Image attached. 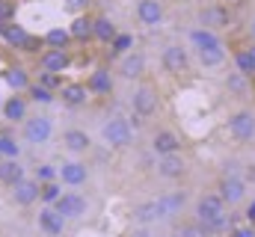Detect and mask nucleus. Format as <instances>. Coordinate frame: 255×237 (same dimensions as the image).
I'll return each mask as SVG.
<instances>
[{
    "label": "nucleus",
    "mask_w": 255,
    "mask_h": 237,
    "mask_svg": "<svg viewBox=\"0 0 255 237\" xmlns=\"http://www.w3.org/2000/svg\"><path fill=\"white\" fill-rule=\"evenodd\" d=\"M226 130H229V136L235 139V142H253L255 139V110L253 107H241V110H235L229 121H226Z\"/></svg>",
    "instance_id": "obj_3"
},
{
    "label": "nucleus",
    "mask_w": 255,
    "mask_h": 237,
    "mask_svg": "<svg viewBox=\"0 0 255 237\" xmlns=\"http://www.w3.org/2000/svg\"><path fill=\"white\" fill-rule=\"evenodd\" d=\"M110 51L119 54V57L128 54V51H133V36H130V33H116V39L110 42Z\"/></svg>",
    "instance_id": "obj_36"
},
{
    "label": "nucleus",
    "mask_w": 255,
    "mask_h": 237,
    "mask_svg": "<svg viewBox=\"0 0 255 237\" xmlns=\"http://www.w3.org/2000/svg\"><path fill=\"white\" fill-rule=\"evenodd\" d=\"M68 33H71V42H92V15H77L71 24H68Z\"/></svg>",
    "instance_id": "obj_30"
},
{
    "label": "nucleus",
    "mask_w": 255,
    "mask_h": 237,
    "mask_svg": "<svg viewBox=\"0 0 255 237\" xmlns=\"http://www.w3.org/2000/svg\"><path fill=\"white\" fill-rule=\"evenodd\" d=\"M160 65L169 71V74H184V71H190V51L184 48V45H178V42H169L166 48H163V54H160Z\"/></svg>",
    "instance_id": "obj_9"
},
{
    "label": "nucleus",
    "mask_w": 255,
    "mask_h": 237,
    "mask_svg": "<svg viewBox=\"0 0 255 237\" xmlns=\"http://www.w3.org/2000/svg\"><path fill=\"white\" fill-rule=\"evenodd\" d=\"M175 151H181V136L175 130H169V127L154 130V136H151V154L163 157V154H175Z\"/></svg>",
    "instance_id": "obj_16"
},
{
    "label": "nucleus",
    "mask_w": 255,
    "mask_h": 237,
    "mask_svg": "<svg viewBox=\"0 0 255 237\" xmlns=\"http://www.w3.org/2000/svg\"><path fill=\"white\" fill-rule=\"evenodd\" d=\"M92 0H68V9H86Z\"/></svg>",
    "instance_id": "obj_45"
},
{
    "label": "nucleus",
    "mask_w": 255,
    "mask_h": 237,
    "mask_svg": "<svg viewBox=\"0 0 255 237\" xmlns=\"http://www.w3.org/2000/svg\"><path fill=\"white\" fill-rule=\"evenodd\" d=\"M21 178H27V172H24V163H21V160L0 157V184H3V187H15Z\"/></svg>",
    "instance_id": "obj_27"
},
{
    "label": "nucleus",
    "mask_w": 255,
    "mask_h": 237,
    "mask_svg": "<svg viewBox=\"0 0 255 237\" xmlns=\"http://www.w3.org/2000/svg\"><path fill=\"white\" fill-rule=\"evenodd\" d=\"M116 24H113V18L110 15H95L92 18V39L95 42H101V45H110L113 39H116Z\"/></svg>",
    "instance_id": "obj_25"
},
{
    "label": "nucleus",
    "mask_w": 255,
    "mask_h": 237,
    "mask_svg": "<svg viewBox=\"0 0 255 237\" xmlns=\"http://www.w3.org/2000/svg\"><path fill=\"white\" fill-rule=\"evenodd\" d=\"M223 39H220V33H214V30H205V27H196L190 30V45L199 51V48H211V45H220Z\"/></svg>",
    "instance_id": "obj_31"
},
{
    "label": "nucleus",
    "mask_w": 255,
    "mask_h": 237,
    "mask_svg": "<svg viewBox=\"0 0 255 237\" xmlns=\"http://www.w3.org/2000/svg\"><path fill=\"white\" fill-rule=\"evenodd\" d=\"M229 237H255V226H235L232 232H229Z\"/></svg>",
    "instance_id": "obj_41"
},
{
    "label": "nucleus",
    "mask_w": 255,
    "mask_h": 237,
    "mask_svg": "<svg viewBox=\"0 0 255 237\" xmlns=\"http://www.w3.org/2000/svg\"><path fill=\"white\" fill-rule=\"evenodd\" d=\"M12 190V202L18 205V208H30V205H36L39 202V181L36 178H21L15 187H9Z\"/></svg>",
    "instance_id": "obj_18"
},
{
    "label": "nucleus",
    "mask_w": 255,
    "mask_h": 237,
    "mask_svg": "<svg viewBox=\"0 0 255 237\" xmlns=\"http://www.w3.org/2000/svg\"><path fill=\"white\" fill-rule=\"evenodd\" d=\"M3 83L12 89V92H27L30 89V71L24 68V65H6L3 68Z\"/></svg>",
    "instance_id": "obj_23"
},
{
    "label": "nucleus",
    "mask_w": 255,
    "mask_h": 237,
    "mask_svg": "<svg viewBox=\"0 0 255 237\" xmlns=\"http://www.w3.org/2000/svg\"><path fill=\"white\" fill-rule=\"evenodd\" d=\"M63 148L68 154L80 157V154H86L92 148V136L83 127H68V130H63Z\"/></svg>",
    "instance_id": "obj_19"
},
{
    "label": "nucleus",
    "mask_w": 255,
    "mask_h": 237,
    "mask_svg": "<svg viewBox=\"0 0 255 237\" xmlns=\"http://www.w3.org/2000/svg\"><path fill=\"white\" fill-rule=\"evenodd\" d=\"M130 220L136 223V226H154V223H160V220H166L163 217V208H160V202L157 199H148V202H139V205H133V211H130Z\"/></svg>",
    "instance_id": "obj_15"
},
{
    "label": "nucleus",
    "mask_w": 255,
    "mask_h": 237,
    "mask_svg": "<svg viewBox=\"0 0 255 237\" xmlns=\"http://www.w3.org/2000/svg\"><path fill=\"white\" fill-rule=\"evenodd\" d=\"M113 86H116L113 71H110V68H104V65H98V68L86 77V89H89V95H110V92H113Z\"/></svg>",
    "instance_id": "obj_22"
},
{
    "label": "nucleus",
    "mask_w": 255,
    "mask_h": 237,
    "mask_svg": "<svg viewBox=\"0 0 255 237\" xmlns=\"http://www.w3.org/2000/svg\"><path fill=\"white\" fill-rule=\"evenodd\" d=\"M60 98H63L65 107L77 110V107H83V104H86L89 89H86V83H63V86H60Z\"/></svg>",
    "instance_id": "obj_24"
},
{
    "label": "nucleus",
    "mask_w": 255,
    "mask_h": 237,
    "mask_svg": "<svg viewBox=\"0 0 255 237\" xmlns=\"http://www.w3.org/2000/svg\"><path fill=\"white\" fill-rule=\"evenodd\" d=\"M244 181H247V184H253L255 187V163H247V166H244Z\"/></svg>",
    "instance_id": "obj_42"
},
{
    "label": "nucleus",
    "mask_w": 255,
    "mask_h": 237,
    "mask_svg": "<svg viewBox=\"0 0 255 237\" xmlns=\"http://www.w3.org/2000/svg\"><path fill=\"white\" fill-rule=\"evenodd\" d=\"M0 116L6 118V121H12V124H21L24 118L30 116V101H27L21 92H15V95H9V98L3 101Z\"/></svg>",
    "instance_id": "obj_17"
},
{
    "label": "nucleus",
    "mask_w": 255,
    "mask_h": 237,
    "mask_svg": "<svg viewBox=\"0 0 255 237\" xmlns=\"http://www.w3.org/2000/svg\"><path fill=\"white\" fill-rule=\"evenodd\" d=\"M235 65H238V71H241V74H255V71H253V59H250V54H247V48L235 54Z\"/></svg>",
    "instance_id": "obj_38"
},
{
    "label": "nucleus",
    "mask_w": 255,
    "mask_h": 237,
    "mask_svg": "<svg viewBox=\"0 0 255 237\" xmlns=\"http://www.w3.org/2000/svg\"><path fill=\"white\" fill-rule=\"evenodd\" d=\"M60 196H63V184H60V181H45V184H39V199H42L45 205H54Z\"/></svg>",
    "instance_id": "obj_34"
},
{
    "label": "nucleus",
    "mask_w": 255,
    "mask_h": 237,
    "mask_svg": "<svg viewBox=\"0 0 255 237\" xmlns=\"http://www.w3.org/2000/svg\"><path fill=\"white\" fill-rule=\"evenodd\" d=\"M157 202H160V208H163V217L169 220V217H178V214L184 211V205H187V196H184V193H178V190H172V193H163V196H157Z\"/></svg>",
    "instance_id": "obj_29"
},
{
    "label": "nucleus",
    "mask_w": 255,
    "mask_h": 237,
    "mask_svg": "<svg viewBox=\"0 0 255 237\" xmlns=\"http://www.w3.org/2000/svg\"><path fill=\"white\" fill-rule=\"evenodd\" d=\"M101 139H104L107 148H128L133 142V127H130L128 118L113 116L101 124Z\"/></svg>",
    "instance_id": "obj_4"
},
{
    "label": "nucleus",
    "mask_w": 255,
    "mask_h": 237,
    "mask_svg": "<svg viewBox=\"0 0 255 237\" xmlns=\"http://www.w3.org/2000/svg\"><path fill=\"white\" fill-rule=\"evenodd\" d=\"M68 65H71L68 48H45V51L39 54V68H42V71L63 74V71H68Z\"/></svg>",
    "instance_id": "obj_13"
},
{
    "label": "nucleus",
    "mask_w": 255,
    "mask_h": 237,
    "mask_svg": "<svg viewBox=\"0 0 255 237\" xmlns=\"http://www.w3.org/2000/svg\"><path fill=\"white\" fill-rule=\"evenodd\" d=\"M51 208L63 217L65 223H68V220H83V217L89 214V199H86L83 193H77V190H65Z\"/></svg>",
    "instance_id": "obj_5"
},
{
    "label": "nucleus",
    "mask_w": 255,
    "mask_h": 237,
    "mask_svg": "<svg viewBox=\"0 0 255 237\" xmlns=\"http://www.w3.org/2000/svg\"><path fill=\"white\" fill-rule=\"evenodd\" d=\"M15 21V0H0V24Z\"/></svg>",
    "instance_id": "obj_40"
},
{
    "label": "nucleus",
    "mask_w": 255,
    "mask_h": 237,
    "mask_svg": "<svg viewBox=\"0 0 255 237\" xmlns=\"http://www.w3.org/2000/svg\"><path fill=\"white\" fill-rule=\"evenodd\" d=\"M0 36L6 39V45H12V48H18V51H39L36 45H45L42 39L36 42L21 24H15V21H9V24H0Z\"/></svg>",
    "instance_id": "obj_12"
},
{
    "label": "nucleus",
    "mask_w": 255,
    "mask_h": 237,
    "mask_svg": "<svg viewBox=\"0 0 255 237\" xmlns=\"http://www.w3.org/2000/svg\"><path fill=\"white\" fill-rule=\"evenodd\" d=\"M42 42H45L48 48H68V45H71V33H68V27H51V30L42 36Z\"/></svg>",
    "instance_id": "obj_32"
},
{
    "label": "nucleus",
    "mask_w": 255,
    "mask_h": 237,
    "mask_svg": "<svg viewBox=\"0 0 255 237\" xmlns=\"http://www.w3.org/2000/svg\"><path fill=\"white\" fill-rule=\"evenodd\" d=\"M30 101H36V104H54V92L51 89H45L42 83H30Z\"/></svg>",
    "instance_id": "obj_35"
},
{
    "label": "nucleus",
    "mask_w": 255,
    "mask_h": 237,
    "mask_svg": "<svg viewBox=\"0 0 255 237\" xmlns=\"http://www.w3.org/2000/svg\"><path fill=\"white\" fill-rule=\"evenodd\" d=\"M0 107H3V101H0Z\"/></svg>",
    "instance_id": "obj_50"
},
{
    "label": "nucleus",
    "mask_w": 255,
    "mask_h": 237,
    "mask_svg": "<svg viewBox=\"0 0 255 237\" xmlns=\"http://www.w3.org/2000/svg\"><path fill=\"white\" fill-rule=\"evenodd\" d=\"M247 223H250V226H255V202L247 208Z\"/></svg>",
    "instance_id": "obj_46"
},
{
    "label": "nucleus",
    "mask_w": 255,
    "mask_h": 237,
    "mask_svg": "<svg viewBox=\"0 0 255 237\" xmlns=\"http://www.w3.org/2000/svg\"><path fill=\"white\" fill-rule=\"evenodd\" d=\"M160 107V95L151 83H139L130 95V110L136 113V118H151Z\"/></svg>",
    "instance_id": "obj_7"
},
{
    "label": "nucleus",
    "mask_w": 255,
    "mask_h": 237,
    "mask_svg": "<svg viewBox=\"0 0 255 237\" xmlns=\"http://www.w3.org/2000/svg\"><path fill=\"white\" fill-rule=\"evenodd\" d=\"M36 223H39V232L45 237H63V232H65V220L51 208V205H45V208L39 211Z\"/></svg>",
    "instance_id": "obj_21"
},
{
    "label": "nucleus",
    "mask_w": 255,
    "mask_h": 237,
    "mask_svg": "<svg viewBox=\"0 0 255 237\" xmlns=\"http://www.w3.org/2000/svg\"><path fill=\"white\" fill-rule=\"evenodd\" d=\"M223 86L232 98H250V74H241L238 68L223 77Z\"/></svg>",
    "instance_id": "obj_26"
},
{
    "label": "nucleus",
    "mask_w": 255,
    "mask_h": 237,
    "mask_svg": "<svg viewBox=\"0 0 255 237\" xmlns=\"http://www.w3.org/2000/svg\"><path fill=\"white\" fill-rule=\"evenodd\" d=\"M247 181L241 175H220L217 181V196L226 202V208H232V205H241L244 199H247Z\"/></svg>",
    "instance_id": "obj_8"
},
{
    "label": "nucleus",
    "mask_w": 255,
    "mask_h": 237,
    "mask_svg": "<svg viewBox=\"0 0 255 237\" xmlns=\"http://www.w3.org/2000/svg\"><path fill=\"white\" fill-rule=\"evenodd\" d=\"M57 181L65 184V187H71V190H77V187H83V184L89 181V166H86L83 160H77V157L63 160V163L57 166Z\"/></svg>",
    "instance_id": "obj_11"
},
{
    "label": "nucleus",
    "mask_w": 255,
    "mask_h": 237,
    "mask_svg": "<svg viewBox=\"0 0 255 237\" xmlns=\"http://www.w3.org/2000/svg\"><path fill=\"white\" fill-rule=\"evenodd\" d=\"M133 15H136V24H139V27L154 30V27H160V24H163L166 9H163V0H136Z\"/></svg>",
    "instance_id": "obj_10"
},
{
    "label": "nucleus",
    "mask_w": 255,
    "mask_h": 237,
    "mask_svg": "<svg viewBox=\"0 0 255 237\" xmlns=\"http://www.w3.org/2000/svg\"><path fill=\"white\" fill-rule=\"evenodd\" d=\"M145 74V54L142 51H128L119 57V77L122 80H142Z\"/></svg>",
    "instance_id": "obj_14"
},
{
    "label": "nucleus",
    "mask_w": 255,
    "mask_h": 237,
    "mask_svg": "<svg viewBox=\"0 0 255 237\" xmlns=\"http://www.w3.org/2000/svg\"><path fill=\"white\" fill-rule=\"evenodd\" d=\"M196 21H199V27L220 33V30H229V27H232V21H235V12H232L226 3H205V6H199V12H196Z\"/></svg>",
    "instance_id": "obj_2"
},
{
    "label": "nucleus",
    "mask_w": 255,
    "mask_h": 237,
    "mask_svg": "<svg viewBox=\"0 0 255 237\" xmlns=\"http://www.w3.org/2000/svg\"><path fill=\"white\" fill-rule=\"evenodd\" d=\"M223 175H238V160H229L226 169H223Z\"/></svg>",
    "instance_id": "obj_44"
},
{
    "label": "nucleus",
    "mask_w": 255,
    "mask_h": 237,
    "mask_svg": "<svg viewBox=\"0 0 255 237\" xmlns=\"http://www.w3.org/2000/svg\"><path fill=\"white\" fill-rule=\"evenodd\" d=\"M253 39H255V18H253Z\"/></svg>",
    "instance_id": "obj_49"
},
{
    "label": "nucleus",
    "mask_w": 255,
    "mask_h": 237,
    "mask_svg": "<svg viewBox=\"0 0 255 237\" xmlns=\"http://www.w3.org/2000/svg\"><path fill=\"white\" fill-rule=\"evenodd\" d=\"M244 3H247V0H229V3H226V6H229V9H232V6H244Z\"/></svg>",
    "instance_id": "obj_48"
},
{
    "label": "nucleus",
    "mask_w": 255,
    "mask_h": 237,
    "mask_svg": "<svg viewBox=\"0 0 255 237\" xmlns=\"http://www.w3.org/2000/svg\"><path fill=\"white\" fill-rule=\"evenodd\" d=\"M130 237H154V235H151V229L139 226V229H133V232H130Z\"/></svg>",
    "instance_id": "obj_43"
},
{
    "label": "nucleus",
    "mask_w": 255,
    "mask_h": 237,
    "mask_svg": "<svg viewBox=\"0 0 255 237\" xmlns=\"http://www.w3.org/2000/svg\"><path fill=\"white\" fill-rule=\"evenodd\" d=\"M39 83L45 86V89H60L63 86V74H51V71H39Z\"/></svg>",
    "instance_id": "obj_37"
},
{
    "label": "nucleus",
    "mask_w": 255,
    "mask_h": 237,
    "mask_svg": "<svg viewBox=\"0 0 255 237\" xmlns=\"http://www.w3.org/2000/svg\"><path fill=\"white\" fill-rule=\"evenodd\" d=\"M184 172H187V160L181 157V151L157 157V175L160 178H166V181H178V178H184Z\"/></svg>",
    "instance_id": "obj_20"
},
{
    "label": "nucleus",
    "mask_w": 255,
    "mask_h": 237,
    "mask_svg": "<svg viewBox=\"0 0 255 237\" xmlns=\"http://www.w3.org/2000/svg\"><path fill=\"white\" fill-rule=\"evenodd\" d=\"M196 57L202 62V68H220V65H226V45L220 42V45H211V48H199Z\"/></svg>",
    "instance_id": "obj_28"
},
{
    "label": "nucleus",
    "mask_w": 255,
    "mask_h": 237,
    "mask_svg": "<svg viewBox=\"0 0 255 237\" xmlns=\"http://www.w3.org/2000/svg\"><path fill=\"white\" fill-rule=\"evenodd\" d=\"M193 214H196V223L211 226V223H217L220 217H226V214H229V208H226V202H223V199L217 196V190H214V193H202V196L196 199Z\"/></svg>",
    "instance_id": "obj_6"
},
{
    "label": "nucleus",
    "mask_w": 255,
    "mask_h": 237,
    "mask_svg": "<svg viewBox=\"0 0 255 237\" xmlns=\"http://www.w3.org/2000/svg\"><path fill=\"white\" fill-rule=\"evenodd\" d=\"M36 181H39V184H45V181H57V166H51V163L36 166Z\"/></svg>",
    "instance_id": "obj_39"
},
{
    "label": "nucleus",
    "mask_w": 255,
    "mask_h": 237,
    "mask_svg": "<svg viewBox=\"0 0 255 237\" xmlns=\"http://www.w3.org/2000/svg\"><path fill=\"white\" fill-rule=\"evenodd\" d=\"M0 157L21 160V142H18L12 133H0Z\"/></svg>",
    "instance_id": "obj_33"
},
{
    "label": "nucleus",
    "mask_w": 255,
    "mask_h": 237,
    "mask_svg": "<svg viewBox=\"0 0 255 237\" xmlns=\"http://www.w3.org/2000/svg\"><path fill=\"white\" fill-rule=\"evenodd\" d=\"M247 54H250V59H253V71H255V45H250V48H247Z\"/></svg>",
    "instance_id": "obj_47"
},
{
    "label": "nucleus",
    "mask_w": 255,
    "mask_h": 237,
    "mask_svg": "<svg viewBox=\"0 0 255 237\" xmlns=\"http://www.w3.org/2000/svg\"><path fill=\"white\" fill-rule=\"evenodd\" d=\"M51 136H54V118L45 116V113H39V116H27L21 121V139L27 142V145H48L51 142Z\"/></svg>",
    "instance_id": "obj_1"
}]
</instances>
